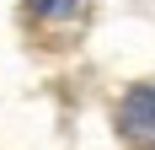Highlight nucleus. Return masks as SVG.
<instances>
[{
	"instance_id": "1",
	"label": "nucleus",
	"mask_w": 155,
	"mask_h": 150,
	"mask_svg": "<svg viewBox=\"0 0 155 150\" xmlns=\"http://www.w3.org/2000/svg\"><path fill=\"white\" fill-rule=\"evenodd\" d=\"M123 134L139 150H155V86H134L123 97Z\"/></svg>"
},
{
	"instance_id": "2",
	"label": "nucleus",
	"mask_w": 155,
	"mask_h": 150,
	"mask_svg": "<svg viewBox=\"0 0 155 150\" xmlns=\"http://www.w3.org/2000/svg\"><path fill=\"white\" fill-rule=\"evenodd\" d=\"M27 11L38 16V22H64V16L80 11V0H27Z\"/></svg>"
}]
</instances>
